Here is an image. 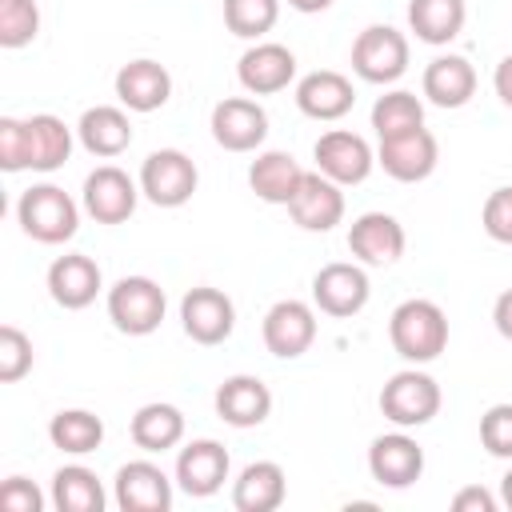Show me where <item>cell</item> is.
Listing matches in <instances>:
<instances>
[{
  "label": "cell",
  "mask_w": 512,
  "mask_h": 512,
  "mask_svg": "<svg viewBox=\"0 0 512 512\" xmlns=\"http://www.w3.org/2000/svg\"><path fill=\"white\" fill-rule=\"evenodd\" d=\"M388 340L408 364H428L448 348V316L436 300H404L388 316Z\"/></svg>",
  "instance_id": "cell-1"
},
{
  "label": "cell",
  "mask_w": 512,
  "mask_h": 512,
  "mask_svg": "<svg viewBox=\"0 0 512 512\" xmlns=\"http://www.w3.org/2000/svg\"><path fill=\"white\" fill-rule=\"evenodd\" d=\"M16 220L36 244H64L80 228V208L76 200L56 188V184H32L16 200Z\"/></svg>",
  "instance_id": "cell-2"
},
{
  "label": "cell",
  "mask_w": 512,
  "mask_h": 512,
  "mask_svg": "<svg viewBox=\"0 0 512 512\" xmlns=\"http://www.w3.org/2000/svg\"><path fill=\"white\" fill-rule=\"evenodd\" d=\"M164 288L152 276H120L108 288V320L124 332V336H148L160 328L164 320Z\"/></svg>",
  "instance_id": "cell-3"
},
{
  "label": "cell",
  "mask_w": 512,
  "mask_h": 512,
  "mask_svg": "<svg viewBox=\"0 0 512 512\" xmlns=\"http://www.w3.org/2000/svg\"><path fill=\"white\" fill-rule=\"evenodd\" d=\"M440 384L420 372V368H404L396 372L384 388H380V412L396 424V428H420L440 412Z\"/></svg>",
  "instance_id": "cell-4"
},
{
  "label": "cell",
  "mask_w": 512,
  "mask_h": 512,
  "mask_svg": "<svg viewBox=\"0 0 512 512\" xmlns=\"http://www.w3.org/2000/svg\"><path fill=\"white\" fill-rule=\"evenodd\" d=\"M352 72L368 84H392L408 72V36L392 24H368L352 44Z\"/></svg>",
  "instance_id": "cell-5"
},
{
  "label": "cell",
  "mask_w": 512,
  "mask_h": 512,
  "mask_svg": "<svg viewBox=\"0 0 512 512\" xmlns=\"http://www.w3.org/2000/svg\"><path fill=\"white\" fill-rule=\"evenodd\" d=\"M200 184L196 164L180 152V148H156L144 156L140 164V192L156 204V208H180L192 200Z\"/></svg>",
  "instance_id": "cell-6"
},
{
  "label": "cell",
  "mask_w": 512,
  "mask_h": 512,
  "mask_svg": "<svg viewBox=\"0 0 512 512\" xmlns=\"http://www.w3.org/2000/svg\"><path fill=\"white\" fill-rule=\"evenodd\" d=\"M84 212L96 220V224H124L132 212H136V200H140V188L132 184V176L116 164H100L96 172L84 176Z\"/></svg>",
  "instance_id": "cell-7"
},
{
  "label": "cell",
  "mask_w": 512,
  "mask_h": 512,
  "mask_svg": "<svg viewBox=\"0 0 512 512\" xmlns=\"http://www.w3.org/2000/svg\"><path fill=\"white\" fill-rule=\"evenodd\" d=\"M180 324L204 348L224 344L232 336V328H236V304L220 288H208V284L188 288L184 300H180Z\"/></svg>",
  "instance_id": "cell-8"
},
{
  "label": "cell",
  "mask_w": 512,
  "mask_h": 512,
  "mask_svg": "<svg viewBox=\"0 0 512 512\" xmlns=\"http://www.w3.org/2000/svg\"><path fill=\"white\" fill-rule=\"evenodd\" d=\"M436 160H440V144L428 128H412V132H400V136H384L380 140V152H376V164L400 180V184H416V180H428L436 172Z\"/></svg>",
  "instance_id": "cell-9"
},
{
  "label": "cell",
  "mask_w": 512,
  "mask_h": 512,
  "mask_svg": "<svg viewBox=\"0 0 512 512\" xmlns=\"http://www.w3.org/2000/svg\"><path fill=\"white\" fill-rule=\"evenodd\" d=\"M372 296V284H368V272L360 264H324L316 276H312V300L320 312L344 320V316H356Z\"/></svg>",
  "instance_id": "cell-10"
},
{
  "label": "cell",
  "mask_w": 512,
  "mask_h": 512,
  "mask_svg": "<svg viewBox=\"0 0 512 512\" xmlns=\"http://www.w3.org/2000/svg\"><path fill=\"white\" fill-rule=\"evenodd\" d=\"M264 348L280 360H296L312 348L316 340V312L304 304V300H276L268 312H264Z\"/></svg>",
  "instance_id": "cell-11"
},
{
  "label": "cell",
  "mask_w": 512,
  "mask_h": 512,
  "mask_svg": "<svg viewBox=\"0 0 512 512\" xmlns=\"http://www.w3.org/2000/svg\"><path fill=\"white\" fill-rule=\"evenodd\" d=\"M268 136V112L248 96H228L212 108V140L224 152H256Z\"/></svg>",
  "instance_id": "cell-12"
},
{
  "label": "cell",
  "mask_w": 512,
  "mask_h": 512,
  "mask_svg": "<svg viewBox=\"0 0 512 512\" xmlns=\"http://www.w3.org/2000/svg\"><path fill=\"white\" fill-rule=\"evenodd\" d=\"M312 156H316V172H324V176L336 180L340 188H344V184H364L368 172H372V164H376L368 140L356 136V132H344V128L324 132V136L316 140Z\"/></svg>",
  "instance_id": "cell-13"
},
{
  "label": "cell",
  "mask_w": 512,
  "mask_h": 512,
  "mask_svg": "<svg viewBox=\"0 0 512 512\" xmlns=\"http://www.w3.org/2000/svg\"><path fill=\"white\" fill-rule=\"evenodd\" d=\"M236 76H240V88H244V92H252V96H272V92H284V88L296 80V56H292V48H284V44L260 40V44H252V48L240 56Z\"/></svg>",
  "instance_id": "cell-14"
},
{
  "label": "cell",
  "mask_w": 512,
  "mask_h": 512,
  "mask_svg": "<svg viewBox=\"0 0 512 512\" xmlns=\"http://www.w3.org/2000/svg\"><path fill=\"white\" fill-rule=\"evenodd\" d=\"M104 288V276H100V264L84 252H64L48 264V296L68 308V312H80L96 300V292Z\"/></svg>",
  "instance_id": "cell-15"
},
{
  "label": "cell",
  "mask_w": 512,
  "mask_h": 512,
  "mask_svg": "<svg viewBox=\"0 0 512 512\" xmlns=\"http://www.w3.org/2000/svg\"><path fill=\"white\" fill-rule=\"evenodd\" d=\"M368 472L384 488H408L424 472V448L408 432L376 436L372 448H368Z\"/></svg>",
  "instance_id": "cell-16"
},
{
  "label": "cell",
  "mask_w": 512,
  "mask_h": 512,
  "mask_svg": "<svg viewBox=\"0 0 512 512\" xmlns=\"http://www.w3.org/2000/svg\"><path fill=\"white\" fill-rule=\"evenodd\" d=\"M228 468H232V460H228V452H224L220 440H192L176 456V484L188 496L204 500V496H216L224 488Z\"/></svg>",
  "instance_id": "cell-17"
},
{
  "label": "cell",
  "mask_w": 512,
  "mask_h": 512,
  "mask_svg": "<svg viewBox=\"0 0 512 512\" xmlns=\"http://www.w3.org/2000/svg\"><path fill=\"white\" fill-rule=\"evenodd\" d=\"M288 212L304 232H332L344 220V192L324 172H304Z\"/></svg>",
  "instance_id": "cell-18"
},
{
  "label": "cell",
  "mask_w": 512,
  "mask_h": 512,
  "mask_svg": "<svg viewBox=\"0 0 512 512\" xmlns=\"http://www.w3.org/2000/svg\"><path fill=\"white\" fill-rule=\"evenodd\" d=\"M348 252L360 264H372V268L396 264L404 256V228H400V220L388 216V212H364V216H356L352 228H348Z\"/></svg>",
  "instance_id": "cell-19"
},
{
  "label": "cell",
  "mask_w": 512,
  "mask_h": 512,
  "mask_svg": "<svg viewBox=\"0 0 512 512\" xmlns=\"http://www.w3.org/2000/svg\"><path fill=\"white\" fill-rule=\"evenodd\" d=\"M116 504L124 512H168L172 508V480L152 460H128L116 472Z\"/></svg>",
  "instance_id": "cell-20"
},
{
  "label": "cell",
  "mask_w": 512,
  "mask_h": 512,
  "mask_svg": "<svg viewBox=\"0 0 512 512\" xmlns=\"http://www.w3.org/2000/svg\"><path fill=\"white\" fill-rule=\"evenodd\" d=\"M172 96V76L164 64L140 56V60H128L120 72H116V100L128 108V112H156L164 108Z\"/></svg>",
  "instance_id": "cell-21"
},
{
  "label": "cell",
  "mask_w": 512,
  "mask_h": 512,
  "mask_svg": "<svg viewBox=\"0 0 512 512\" xmlns=\"http://www.w3.org/2000/svg\"><path fill=\"white\" fill-rule=\"evenodd\" d=\"M356 104V88L348 76L332 72V68H320V72H308L300 84H296V108L312 120H340L348 116Z\"/></svg>",
  "instance_id": "cell-22"
},
{
  "label": "cell",
  "mask_w": 512,
  "mask_h": 512,
  "mask_svg": "<svg viewBox=\"0 0 512 512\" xmlns=\"http://www.w3.org/2000/svg\"><path fill=\"white\" fill-rule=\"evenodd\" d=\"M272 412V392L260 376H228L216 388V416L232 428H256Z\"/></svg>",
  "instance_id": "cell-23"
},
{
  "label": "cell",
  "mask_w": 512,
  "mask_h": 512,
  "mask_svg": "<svg viewBox=\"0 0 512 512\" xmlns=\"http://www.w3.org/2000/svg\"><path fill=\"white\" fill-rule=\"evenodd\" d=\"M284 496H288V480H284V468L276 460L248 464L232 484L236 512H276L284 504Z\"/></svg>",
  "instance_id": "cell-24"
},
{
  "label": "cell",
  "mask_w": 512,
  "mask_h": 512,
  "mask_svg": "<svg viewBox=\"0 0 512 512\" xmlns=\"http://www.w3.org/2000/svg\"><path fill=\"white\" fill-rule=\"evenodd\" d=\"M76 136H80V144H84L92 156L112 160V156H120V152L132 144V124H128V112H124V108L96 104V108H88V112L80 116Z\"/></svg>",
  "instance_id": "cell-25"
},
{
  "label": "cell",
  "mask_w": 512,
  "mask_h": 512,
  "mask_svg": "<svg viewBox=\"0 0 512 512\" xmlns=\"http://www.w3.org/2000/svg\"><path fill=\"white\" fill-rule=\"evenodd\" d=\"M424 96L440 108H464L476 92V68L464 56H436L420 80Z\"/></svg>",
  "instance_id": "cell-26"
},
{
  "label": "cell",
  "mask_w": 512,
  "mask_h": 512,
  "mask_svg": "<svg viewBox=\"0 0 512 512\" xmlns=\"http://www.w3.org/2000/svg\"><path fill=\"white\" fill-rule=\"evenodd\" d=\"M24 136H28V168L32 172H56L72 156V128L52 112L28 116Z\"/></svg>",
  "instance_id": "cell-27"
},
{
  "label": "cell",
  "mask_w": 512,
  "mask_h": 512,
  "mask_svg": "<svg viewBox=\"0 0 512 512\" xmlns=\"http://www.w3.org/2000/svg\"><path fill=\"white\" fill-rule=\"evenodd\" d=\"M300 180H304V168L288 152H260L248 168V184L264 204H284L288 208Z\"/></svg>",
  "instance_id": "cell-28"
},
{
  "label": "cell",
  "mask_w": 512,
  "mask_h": 512,
  "mask_svg": "<svg viewBox=\"0 0 512 512\" xmlns=\"http://www.w3.org/2000/svg\"><path fill=\"white\" fill-rule=\"evenodd\" d=\"M184 440V412L176 404L152 400L144 408H136L132 416V444L144 452H168Z\"/></svg>",
  "instance_id": "cell-29"
},
{
  "label": "cell",
  "mask_w": 512,
  "mask_h": 512,
  "mask_svg": "<svg viewBox=\"0 0 512 512\" xmlns=\"http://www.w3.org/2000/svg\"><path fill=\"white\" fill-rule=\"evenodd\" d=\"M468 20L464 0H408V28L424 44H448Z\"/></svg>",
  "instance_id": "cell-30"
},
{
  "label": "cell",
  "mask_w": 512,
  "mask_h": 512,
  "mask_svg": "<svg viewBox=\"0 0 512 512\" xmlns=\"http://www.w3.org/2000/svg\"><path fill=\"white\" fill-rule=\"evenodd\" d=\"M104 484L84 464H64L52 476V504L56 512H104Z\"/></svg>",
  "instance_id": "cell-31"
},
{
  "label": "cell",
  "mask_w": 512,
  "mask_h": 512,
  "mask_svg": "<svg viewBox=\"0 0 512 512\" xmlns=\"http://www.w3.org/2000/svg\"><path fill=\"white\" fill-rule=\"evenodd\" d=\"M48 440L68 456H88L104 444V420L88 408H64L48 420Z\"/></svg>",
  "instance_id": "cell-32"
},
{
  "label": "cell",
  "mask_w": 512,
  "mask_h": 512,
  "mask_svg": "<svg viewBox=\"0 0 512 512\" xmlns=\"http://www.w3.org/2000/svg\"><path fill=\"white\" fill-rule=\"evenodd\" d=\"M372 128H376L380 140H384V136L412 132V128H424V104H420L412 92H404V88L384 92V96L372 104Z\"/></svg>",
  "instance_id": "cell-33"
},
{
  "label": "cell",
  "mask_w": 512,
  "mask_h": 512,
  "mask_svg": "<svg viewBox=\"0 0 512 512\" xmlns=\"http://www.w3.org/2000/svg\"><path fill=\"white\" fill-rule=\"evenodd\" d=\"M280 20V0H224V24L240 40H260Z\"/></svg>",
  "instance_id": "cell-34"
},
{
  "label": "cell",
  "mask_w": 512,
  "mask_h": 512,
  "mask_svg": "<svg viewBox=\"0 0 512 512\" xmlns=\"http://www.w3.org/2000/svg\"><path fill=\"white\" fill-rule=\"evenodd\" d=\"M40 32L36 0H0V48H24Z\"/></svg>",
  "instance_id": "cell-35"
},
{
  "label": "cell",
  "mask_w": 512,
  "mask_h": 512,
  "mask_svg": "<svg viewBox=\"0 0 512 512\" xmlns=\"http://www.w3.org/2000/svg\"><path fill=\"white\" fill-rule=\"evenodd\" d=\"M28 372H32V340L16 324H4L0 328V380L16 384Z\"/></svg>",
  "instance_id": "cell-36"
},
{
  "label": "cell",
  "mask_w": 512,
  "mask_h": 512,
  "mask_svg": "<svg viewBox=\"0 0 512 512\" xmlns=\"http://www.w3.org/2000/svg\"><path fill=\"white\" fill-rule=\"evenodd\" d=\"M480 444L488 456L512 460V404H492L480 416Z\"/></svg>",
  "instance_id": "cell-37"
},
{
  "label": "cell",
  "mask_w": 512,
  "mask_h": 512,
  "mask_svg": "<svg viewBox=\"0 0 512 512\" xmlns=\"http://www.w3.org/2000/svg\"><path fill=\"white\" fill-rule=\"evenodd\" d=\"M480 224L496 244H512V188H496L484 208H480Z\"/></svg>",
  "instance_id": "cell-38"
},
{
  "label": "cell",
  "mask_w": 512,
  "mask_h": 512,
  "mask_svg": "<svg viewBox=\"0 0 512 512\" xmlns=\"http://www.w3.org/2000/svg\"><path fill=\"white\" fill-rule=\"evenodd\" d=\"M0 168L4 172L28 168V136H24V120L16 116H0Z\"/></svg>",
  "instance_id": "cell-39"
},
{
  "label": "cell",
  "mask_w": 512,
  "mask_h": 512,
  "mask_svg": "<svg viewBox=\"0 0 512 512\" xmlns=\"http://www.w3.org/2000/svg\"><path fill=\"white\" fill-rule=\"evenodd\" d=\"M0 508L4 512H40L44 508V492L24 476H8L0 484Z\"/></svg>",
  "instance_id": "cell-40"
},
{
  "label": "cell",
  "mask_w": 512,
  "mask_h": 512,
  "mask_svg": "<svg viewBox=\"0 0 512 512\" xmlns=\"http://www.w3.org/2000/svg\"><path fill=\"white\" fill-rule=\"evenodd\" d=\"M452 512H496V496L480 484H468L452 496Z\"/></svg>",
  "instance_id": "cell-41"
},
{
  "label": "cell",
  "mask_w": 512,
  "mask_h": 512,
  "mask_svg": "<svg viewBox=\"0 0 512 512\" xmlns=\"http://www.w3.org/2000/svg\"><path fill=\"white\" fill-rule=\"evenodd\" d=\"M492 324H496V332H500L504 340H512V288L496 296V304H492Z\"/></svg>",
  "instance_id": "cell-42"
},
{
  "label": "cell",
  "mask_w": 512,
  "mask_h": 512,
  "mask_svg": "<svg viewBox=\"0 0 512 512\" xmlns=\"http://www.w3.org/2000/svg\"><path fill=\"white\" fill-rule=\"evenodd\" d=\"M492 84H496V96L512 108V56H504L500 64H496V76H492Z\"/></svg>",
  "instance_id": "cell-43"
},
{
  "label": "cell",
  "mask_w": 512,
  "mask_h": 512,
  "mask_svg": "<svg viewBox=\"0 0 512 512\" xmlns=\"http://www.w3.org/2000/svg\"><path fill=\"white\" fill-rule=\"evenodd\" d=\"M296 12H324V8H332V0H288Z\"/></svg>",
  "instance_id": "cell-44"
},
{
  "label": "cell",
  "mask_w": 512,
  "mask_h": 512,
  "mask_svg": "<svg viewBox=\"0 0 512 512\" xmlns=\"http://www.w3.org/2000/svg\"><path fill=\"white\" fill-rule=\"evenodd\" d=\"M500 500L512 508V468H508V472H504V480H500Z\"/></svg>",
  "instance_id": "cell-45"
}]
</instances>
